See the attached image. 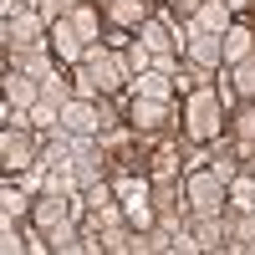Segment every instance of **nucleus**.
<instances>
[{
  "mask_svg": "<svg viewBox=\"0 0 255 255\" xmlns=\"http://www.w3.org/2000/svg\"><path fill=\"white\" fill-rule=\"evenodd\" d=\"M31 220H36V230H41V235H46L51 225L72 220V194H51V189H46V194L31 204Z\"/></svg>",
  "mask_w": 255,
  "mask_h": 255,
  "instance_id": "9b49d317",
  "label": "nucleus"
},
{
  "mask_svg": "<svg viewBox=\"0 0 255 255\" xmlns=\"http://www.w3.org/2000/svg\"><path fill=\"white\" fill-rule=\"evenodd\" d=\"M82 67H87V72L97 77V87H102V92H118L123 82H133L128 51H113V46H102V41H92V46L82 51Z\"/></svg>",
  "mask_w": 255,
  "mask_h": 255,
  "instance_id": "f03ea898",
  "label": "nucleus"
},
{
  "mask_svg": "<svg viewBox=\"0 0 255 255\" xmlns=\"http://www.w3.org/2000/svg\"><path fill=\"white\" fill-rule=\"evenodd\" d=\"M56 123H61V102H51V97H41L36 108H31V128H41V133H51Z\"/></svg>",
  "mask_w": 255,
  "mask_h": 255,
  "instance_id": "4be33fe9",
  "label": "nucleus"
},
{
  "mask_svg": "<svg viewBox=\"0 0 255 255\" xmlns=\"http://www.w3.org/2000/svg\"><path fill=\"white\" fill-rule=\"evenodd\" d=\"M0 250H5V255H20V250H26V240L15 235V220H5V225H0Z\"/></svg>",
  "mask_w": 255,
  "mask_h": 255,
  "instance_id": "bb28decb",
  "label": "nucleus"
},
{
  "mask_svg": "<svg viewBox=\"0 0 255 255\" xmlns=\"http://www.w3.org/2000/svg\"><path fill=\"white\" fill-rule=\"evenodd\" d=\"M230 5H245V0H230Z\"/></svg>",
  "mask_w": 255,
  "mask_h": 255,
  "instance_id": "473e14b6",
  "label": "nucleus"
},
{
  "mask_svg": "<svg viewBox=\"0 0 255 255\" xmlns=\"http://www.w3.org/2000/svg\"><path fill=\"white\" fill-rule=\"evenodd\" d=\"M250 51H255V31H250V26H230V31H225V67L245 61Z\"/></svg>",
  "mask_w": 255,
  "mask_h": 255,
  "instance_id": "6ab92c4d",
  "label": "nucleus"
},
{
  "mask_svg": "<svg viewBox=\"0 0 255 255\" xmlns=\"http://www.w3.org/2000/svg\"><path fill=\"white\" fill-rule=\"evenodd\" d=\"M36 158H41L36 128H15V123H5V133H0V163H5L10 174H20V168H31Z\"/></svg>",
  "mask_w": 255,
  "mask_h": 255,
  "instance_id": "39448f33",
  "label": "nucleus"
},
{
  "mask_svg": "<svg viewBox=\"0 0 255 255\" xmlns=\"http://www.w3.org/2000/svg\"><path fill=\"white\" fill-rule=\"evenodd\" d=\"M128 67H133V77H138V72H148V67H153V51H148L143 41H138V46L128 51Z\"/></svg>",
  "mask_w": 255,
  "mask_h": 255,
  "instance_id": "c85d7f7f",
  "label": "nucleus"
},
{
  "mask_svg": "<svg viewBox=\"0 0 255 255\" xmlns=\"http://www.w3.org/2000/svg\"><path fill=\"white\" fill-rule=\"evenodd\" d=\"M128 123H133V133H163L168 128V102L158 97H133V108H128Z\"/></svg>",
  "mask_w": 255,
  "mask_h": 255,
  "instance_id": "0eeeda50",
  "label": "nucleus"
},
{
  "mask_svg": "<svg viewBox=\"0 0 255 255\" xmlns=\"http://www.w3.org/2000/svg\"><path fill=\"white\" fill-rule=\"evenodd\" d=\"M10 67H20V72H31L36 82H46V77H56V61H51V41H46V46H26V51H10Z\"/></svg>",
  "mask_w": 255,
  "mask_h": 255,
  "instance_id": "f8f14e48",
  "label": "nucleus"
},
{
  "mask_svg": "<svg viewBox=\"0 0 255 255\" xmlns=\"http://www.w3.org/2000/svg\"><path fill=\"white\" fill-rule=\"evenodd\" d=\"M138 41H143L153 56H174V46H184V36H174V31H168L163 20H153V15L138 26Z\"/></svg>",
  "mask_w": 255,
  "mask_h": 255,
  "instance_id": "ddd939ff",
  "label": "nucleus"
},
{
  "mask_svg": "<svg viewBox=\"0 0 255 255\" xmlns=\"http://www.w3.org/2000/svg\"><path fill=\"white\" fill-rule=\"evenodd\" d=\"M184 56L194 61V67L215 72V67H225V36H220V31H204L199 20H189V31H184Z\"/></svg>",
  "mask_w": 255,
  "mask_h": 255,
  "instance_id": "423d86ee",
  "label": "nucleus"
},
{
  "mask_svg": "<svg viewBox=\"0 0 255 255\" xmlns=\"http://www.w3.org/2000/svg\"><path fill=\"white\" fill-rule=\"evenodd\" d=\"M230 82H235V92H240L245 102H255V51H250L245 61H235V67H230Z\"/></svg>",
  "mask_w": 255,
  "mask_h": 255,
  "instance_id": "aec40b11",
  "label": "nucleus"
},
{
  "mask_svg": "<svg viewBox=\"0 0 255 255\" xmlns=\"http://www.w3.org/2000/svg\"><path fill=\"white\" fill-rule=\"evenodd\" d=\"M168 92H174V77L158 72V67H148V72L133 77V97H158V102H168Z\"/></svg>",
  "mask_w": 255,
  "mask_h": 255,
  "instance_id": "f3484780",
  "label": "nucleus"
},
{
  "mask_svg": "<svg viewBox=\"0 0 255 255\" xmlns=\"http://www.w3.org/2000/svg\"><path fill=\"white\" fill-rule=\"evenodd\" d=\"M41 97H51V102H61V108H67V102L77 97V87H72V82L56 72V77H46V82H41Z\"/></svg>",
  "mask_w": 255,
  "mask_h": 255,
  "instance_id": "5701e85b",
  "label": "nucleus"
},
{
  "mask_svg": "<svg viewBox=\"0 0 255 255\" xmlns=\"http://www.w3.org/2000/svg\"><path fill=\"white\" fill-rule=\"evenodd\" d=\"M189 230H194L199 250H230V230H225V209L220 215H189Z\"/></svg>",
  "mask_w": 255,
  "mask_h": 255,
  "instance_id": "1a4fd4ad",
  "label": "nucleus"
},
{
  "mask_svg": "<svg viewBox=\"0 0 255 255\" xmlns=\"http://www.w3.org/2000/svg\"><path fill=\"white\" fill-rule=\"evenodd\" d=\"M72 26H77V36L92 46V41H97V10H92V5H77V10H72Z\"/></svg>",
  "mask_w": 255,
  "mask_h": 255,
  "instance_id": "b1692460",
  "label": "nucleus"
},
{
  "mask_svg": "<svg viewBox=\"0 0 255 255\" xmlns=\"http://www.w3.org/2000/svg\"><path fill=\"white\" fill-rule=\"evenodd\" d=\"M153 179H174V153H153Z\"/></svg>",
  "mask_w": 255,
  "mask_h": 255,
  "instance_id": "7c9ffc66",
  "label": "nucleus"
},
{
  "mask_svg": "<svg viewBox=\"0 0 255 255\" xmlns=\"http://www.w3.org/2000/svg\"><path fill=\"white\" fill-rule=\"evenodd\" d=\"M230 204H235V209H255V174H250V168L240 179H230Z\"/></svg>",
  "mask_w": 255,
  "mask_h": 255,
  "instance_id": "412c9836",
  "label": "nucleus"
},
{
  "mask_svg": "<svg viewBox=\"0 0 255 255\" xmlns=\"http://www.w3.org/2000/svg\"><path fill=\"white\" fill-rule=\"evenodd\" d=\"M230 133H235L240 143H255V102H245V108L235 113V123H230Z\"/></svg>",
  "mask_w": 255,
  "mask_h": 255,
  "instance_id": "393cba45",
  "label": "nucleus"
},
{
  "mask_svg": "<svg viewBox=\"0 0 255 255\" xmlns=\"http://www.w3.org/2000/svg\"><path fill=\"white\" fill-rule=\"evenodd\" d=\"M204 5V0H168V10H174V15H194Z\"/></svg>",
  "mask_w": 255,
  "mask_h": 255,
  "instance_id": "2f4dec72",
  "label": "nucleus"
},
{
  "mask_svg": "<svg viewBox=\"0 0 255 255\" xmlns=\"http://www.w3.org/2000/svg\"><path fill=\"white\" fill-rule=\"evenodd\" d=\"M209 168H215V174H220L225 184H230V179H240V174H245V168H240V158H225V153H220L215 163H209Z\"/></svg>",
  "mask_w": 255,
  "mask_h": 255,
  "instance_id": "c756f323",
  "label": "nucleus"
},
{
  "mask_svg": "<svg viewBox=\"0 0 255 255\" xmlns=\"http://www.w3.org/2000/svg\"><path fill=\"white\" fill-rule=\"evenodd\" d=\"M5 102L31 113L36 102H41V82H36L31 72H20V67H5Z\"/></svg>",
  "mask_w": 255,
  "mask_h": 255,
  "instance_id": "6e6552de",
  "label": "nucleus"
},
{
  "mask_svg": "<svg viewBox=\"0 0 255 255\" xmlns=\"http://www.w3.org/2000/svg\"><path fill=\"white\" fill-rule=\"evenodd\" d=\"M225 230H230V250H250L255 245V209H225Z\"/></svg>",
  "mask_w": 255,
  "mask_h": 255,
  "instance_id": "4468645a",
  "label": "nucleus"
},
{
  "mask_svg": "<svg viewBox=\"0 0 255 255\" xmlns=\"http://www.w3.org/2000/svg\"><path fill=\"white\" fill-rule=\"evenodd\" d=\"M102 10H108V20H113V26L138 31L143 20H148V0H102Z\"/></svg>",
  "mask_w": 255,
  "mask_h": 255,
  "instance_id": "2eb2a0df",
  "label": "nucleus"
},
{
  "mask_svg": "<svg viewBox=\"0 0 255 255\" xmlns=\"http://www.w3.org/2000/svg\"><path fill=\"white\" fill-rule=\"evenodd\" d=\"M194 20H199V26L204 31H230V26H235V5H230V0H204V5L194 10Z\"/></svg>",
  "mask_w": 255,
  "mask_h": 255,
  "instance_id": "dca6fc26",
  "label": "nucleus"
},
{
  "mask_svg": "<svg viewBox=\"0 0 255 255\" xmlns=\"http://www.w3.org/2000/svg\"><path fill=\"white\" fill-rule=\"evenodd\" d=\"M51 26L41 10H10L5 15V51H26V46H46Z\"/></svg>",
  "mask_w": 255,
  "mask_h": 255,
  "instance_id": "20e7f679",
  "label": "nucleus"
},
{
  "mask_svg": "<svg viewBox=\"0 0 255 255\" xmlns=\"http://www.w3.org/2000/svg\"><path fill=\"white\" fill-rule=\"evenodd\" d=\"M46 250H56V255H67V250H87V235H82L72 220H61V225L46 230Z\"/></svg>",
  "mask_w": 255,
  "mask_h": 255,
  "instance_id": "a211bd4d",
  "label": "nucleus"
},
{
  "mask_svg": "<svg viewBox=\"0 0 255 255\" xmlns=\"http://www.w3.org/2000/svg\"><path fill=\"white\" fill-rule=\"evenodd\" d=\"M184 194H189V215H220L230 204V184L215 168H194V174L184 179Z\"/></svg>",
  "mask_w": 255,
  "mask_h": 255,
  "instance_id": "7ed1b4c3",
  "label": "nucleus"
},
{
  "mask_svg": "<svg viewBox=\"0 0 255 255\" xmlns=\"http://www.w3.org/2000/svg\"><path fill=\"white\" fill-rule=\"evenodd\" d=\"M20 209H26V194H20V189H5V194H0V215H5V220H15Z\"/></svg>",
  "mask_w": 255,
  "mask_h": 255,
  "instance_id": "cd10ccee",
  "label": "nucleus"
},
{
  "mask_svg": "<svg viewBox=\"0 0 255 255\" xmlns=\"http://www.w3.org/2000/svg\"><path fill=\"white\" fill-rule=\"evenodd\" d=\"M220 128H225V102L204 82V87H194L189 102H184V133H189V143H215Z\"/></svg>",
  "mask_w": 255,
  "mask_h": 255,
  "instance_id": "f257e3e1",
  "label": "nucleus"
},
{
  "mask_svg": "<svg viewBox=\"0 0 255 255\" xmlns=\"http://www.w3.org/2000/svg\"><path fill=\"white\" fill-rule=\"evenodd\" d=\"M51 51H56V61H67V67H77V61H82V51H87V41L77 36L72 15H67V20H51Z\"/></svg>",
  "mask_w": 255,
  "mask_h": 255,
  "instance_id": "9d476101",
  "label": "nucleus"
},
{
  "mask_svg": "<svg viewBox=\"0 0 255 255\" xmlns=\"http://www.w3.org/2000/svg\"><path fill=\"white\" fill-rule=\"evenodd\" d=\"M77 10V0H41V15H46V26H51V20H67Z\"/></svg>",
  "mask_w": 255,
  "mask_h": 255,
  "instance_id": "a878e982",
  "label": "nucleus"
},
{
  "mask_svg": "<svg viewBox=\"0 0 255 255\" xmlns=\"http://www.w3.org/2000/svg\"><path fill=\"white\" fill-rule=\"evenodd\" d=\"M97 5H102V0H97Z\"/></svg>",
  "mask_w": 255,
  "mask_h": 255,
  "instance_id": "72a5a7b5",
  "label": "nucleus"
}]
</instances>
